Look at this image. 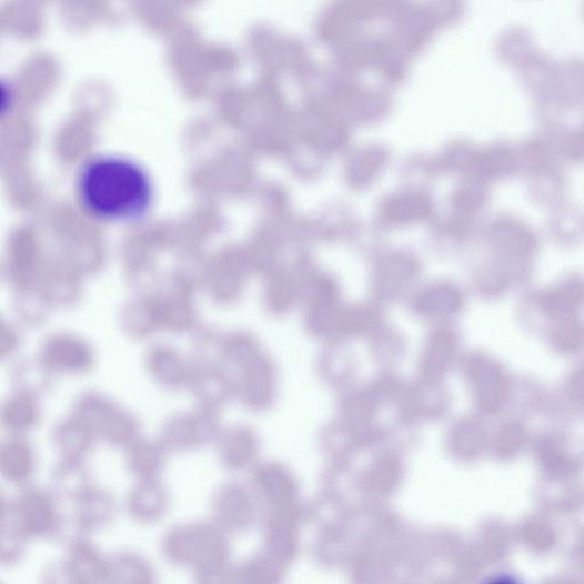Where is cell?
<instances>
[{"label":"cell","mask_w":584,"mask_h":584,"mask_svg":"<svg viewBox=\"0 0 584 584\" xmlns=\"http://www.w3.org/2000/svg\"><path fill=\"white\" fill-rule=\"evenodd\" d=\"M72 505L71 525L74 534L87 536L111 526L119 512L113 493L95 484L78 497Z\"/></svg>","instance_id":"obj_8"},{"label":"cell","mask_w":584,"mask_h":584,"mask_svg":"<svg viewBox=\"0 0 584 584\" xmlns=\"http://www.w3.org/2000/svg\"><path fill=\"white\" fill-rule=\"evenodd\" d=\"M10 374L13 390L31 393L39 397L51 392L57 381L54 375L38 359L17 364Z\"/></svg>","instance_id":"obj_19"},{"label":"cell","mask_w":584,"mask_h":584,"mask_svg":"<svg viewBox=\"0 0 584 584\" xmlns=\"http://www.w3.org/2000/svg\"><path fill=\"white\" fill-rule=\"evenodd\" d=\"M77 195L83 210L97 220L130 223L151 210V178L134 160L105 154L89 160L77 178Z\"/></svg>","instance_id":"obj_1"},{"label":"cell","mask_w":584,"mask_h":584,"mask_svg":"<svg viewBox=\"0 0 584 584\" xmlns=\"http://www.w3.org/2000/svg\"><path fill=\"white\" fill-rule=\"evenodd\" d=\"M147 373L151 381L164 391L178 392L187 390L192 363L185 362L174 351L157 349L145 360Z\"/></svg>","instance_id":"obj_14"},{"label":"cell","mask_w":584,"mask_h":584,"mask_svg":"<svg viewBox=\"0 0 584 584\" xmlns=\"http://www.w3.org/2000/svg\"><path fill=\"white\" fill-rule=\"evenodd\" d=\"M123 452L124 463L134 480L162 479L171 454L157 437L145 439L143 435Z\"/></svg>","instance_id":"obj_13"},{"label":"cell","mask_w":584,"mask_h":584,"mask_svg":"<svg viewBox=\"0 0 584 584\" xmlns=\"http://www.w3.org/2000/svg\"><path fill=\"white\" fill-rule=\"evenodd\" d=\"M172 509V493L162 479L134 480L124 497V511L141 525L162 522Z\"/></svg>","instance_id":"obj_7"},{"label":"cell","mask_w":584,"mask_h":584,"mask_svg":"<svg viewBox=\"0 0 584 584\" xmlns=\"http://www.w3.org/2000/svg\"><path fill=\"white\" fill-rule=\"evenodd\" d=\"M220 434L218 412L195 406L167 416L157 439L171 454H182L214 445Z\"/></svg>","instance_id":"obj_5"},{"label":"cell","mask_w":584,"mask_h":584,"mask_svg":"<svg viewBox=\"0 0 584 584\" xmlns=\"http://www.w3.org/2000/svg\"><path fill=\"white\" fill-rule=\"evenodd\" d=\"M228 371L219 364H192L188 391L195 406L219 412L231 394Z\"/></svg>","instance_id":"obj_11"},{"label":"cell","mask_w":584,"mask_h":584,"mask_svg":"<svg viewBox=\"0 0 584 584\" xmlns=\"http://www.w3.org/2000/svg\"><path fill=\"white\" fill-rule=\"evenodd\" d=\"M38 360L57 380L83 377L94 371L95 358L92 351L71 341H54L47 345Z\"/></svg>","instance_id":"obj_10"},{"label":"cell","mask_w":584,"mask_h":584,"mask_svg":"<svg viewBox=\"0 0 584 584\" xmlns=\"http://www.w3.org/2000/svg\"><path fill=\"white\" fill-rule=\"evenodd\" d=\"M87 459L59 457L49 481V489L63 503L73 504L94 485Z\"/></svg>","instance_id":"obj_12"},{"label":"cell","mask_w":584,"mask_h":584,"mask_svg":"<svg viewBox=\"0 0 584 584\" xmlns=\"http://www.w3.org/2000/svg\"><path fill=\"white\" fill-rule=\"evenodd\" d=\"M39 467L37 449L28 435H8L0 446V473L20 489L33 484Z\"/></svg>","instance_id":"obj_9"},{"label":"cell","mask_w":584,"mask_h":584,"mask_svg":"<svg viewBox=\"0 0 584 584\" xmlns=\"http://www.w3.org/2000/svg\"><path fill=\"white\" fill-rule=\"evenodd\" d=\"M243 499L232 485H222L213 492L210 503V521L223 532L236 528L243 521Z\"/></svg>","instance_id":"obj_18"},{"label":"cell","mask_w":584,"mask_h":584,"mask_svg":"<svg viewBox=\"0 0 584 584\" xmlns=\"http://www.w3.org/2000/svg\"><path fill=\"white\" fill-rule=\"evenodd\" d=\"M108 556L87 535L67 540L61 558L47 568L46 581L56 583H105Z\"/></svg>","instance_id":"obj_6"},{"label":"cell","mask_w":584,"mask_h":584,"mask_svg":"<svg viewBox=\"0 0 584 584\" xmlns=\"http://www.w3.org/2000/svg\"><path fill=\"white\" fill-rule=\"evenodd\" d=\"M29 542L13 525L0 524V564L4 567L19 565L27 555Z\"/></svg>","instance_id":"obj_20"},{"label":"cell","mask_w":584,"mask_h":584,"mask_svg":"<svg viewBox=\"0 0 584 584\" xmlns=\"http://www.w3.org/2000/svg\"><path fill=\"white\" fill-rule=\"evenodd\" d=\"M68 414L88 427L98 443L111 449L123 451L142 436L137 414L101 392L79 394Z\"/></svg>","instance_id":"obj_4"},{"label":"cell","mask_w":584,"mask_h":584,"mask_svg":"<svg viewBox=\"0 0 584 584\" xmlns=\"http://www.w3.org/2000/svg\"><path fill=\"white\" fill-rule=\"evenodd\" d=\"M160 551L167 563L191 572L199 583L215 584L225 580V532L210 520L173 526L162 535Z\"/></svg>","instance_id":"obj_2"},{"label":"cell","mask_w":584,"mask_h":584,"mask_svg":"<svg viewBox=\"0 0 584 584\" xmlns=\"http://www.w3.org/2000/svg\"><path fill=\"white\" fill-rule=\"evenodd\" d=\"M52 443L59 457L87 459L98 444L91 431L70 414L52 431Z\"/></svg>","instance_id":"obj_17"},{"label":"cell","mask_w":584,"mask_h":584,"mask_svg":"<svg viewBox=\"0 0 584 584\" xmlns=\"http://www.w3.org/2000/svg\"><path fill=\"white\" fill-rule=\"evenodd\" d=\"M43 416L40 397L31 393L12 390L6 399L0 422L8 435H29Z\"/></svg>","instance_id":"obj_15"},{"label":"cell","mask_w":584,"mask_h":584,"mask_svg":"<svg viewBox=\"0 0 584 584\" xmlns=\"http://www.w3.org/2000/svg\"><path fill=\"white\" fill-rule=\"evenodd\" d=\"M155 580L153 564L138 552L121 551L108 556L105 583L152 584Z\"/></svg>","instance_id":"obj_16"},{"label":"cell","mask_w":584,"mask_h":584,"mask_svg":"<svg viewBox=\"0 0 584 584\" xmlns=\"http://www.w3.org/2000/svg\"><path fill=\"white\" fill-rule=\"evenodd\" d=\"M62 503L49 487H20L13 497L2 495L0 524L18 528L30 542L60 538L66 528Z\"/></svg>","instance_id":"obj_3"}]
</instances>
